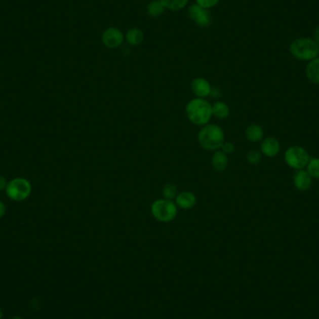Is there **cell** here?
I'll return each instance as SVG.
<instances>
[{
  "label": "cell",
  "mask_w": 319,
  "mask_h": 319,
  "mask_svg": "<svg viewBox=\"0 0 319 319\" xmlns=\"http://www.w3.org/2000/svg\"><path fill=\"white\" fill-rule=\"evenodd\" d=\"M150 211L156 220L163 223H168L177 218V207L176 203L164 198L153 202Z\"/></svg>",
  "instance_id": "277c9868"
},
{
  "label": "cell",
  "mask_w": 319,
  "mask_h": 319,
  "mask_svg": "<svg viewBox=\"0 0 319 319\" xmlns=\"http://www.w3.org/2000/svg\"><path fill=\"white\" fill-rule=\"evenodd\" d=\"M310 157L306 149L301 147L293 146L288 148L285 152V161L287 165L296 170H301L307 166Z\"/></svg>",
  "instance_id": "8992f818"
},
{
  "label": "cell",
  "mask_w": 319,
  "mask_h": 319,
  "mask_svg": "<svg viewBox=\"0 0 319 319\" xmlns=\"http://www.w3.org/2000/svg\"><path fill=\"white\" fill-rule=\"evenodd\" d=\"M196 4L199 6L203 7L205 9H209L212 7L216 6L219 2V0H196Z\"/></svg>",
  "instance_id": "603a6c76"
},
{
  "label": "cell",
  "mask_w": 319,
  "mask_h": 319,
  "mask_svg": "<svg viewBox=\"0 0 319 319\" xmlns=\"http://www.w3.org/2000/svg\"><path fill=\"white\" fill-rule=\"evenodd\" d=\"M5 190L8 197L12 201H24L31 194L32 186L26 178L16 177L8 182Z\"/></svg>",
  "instance_id": "5b68a950"
},
{
  "label": "cell",
  "mask_w": 319,
  "mask_h": 319,
  "mask_svg": "<svg viewBox=\"0 0 319 319\" xmlns=\"http://www.w3.org/2000/svg\"><path fill=\"white\" fill-rule=\"evenodd\" d=\"M165 10L166 8L161 0H152L147 7L148 15L151 17H159L165 12Z\"/></svg>",
  "instance_id": "ac0fdd59"
},
{
  "label": "cell",
  "mask_w": 319,
  "mask_h": 319,
  "mask_svg": "<svg viewBox=\"0 0 319 319\" xmlns=\"http://www.w3.org/2000/svg\"><path fill=\"white\" fill-rule=\"evenodd\" d=\"M7 185H8V182H7L6 178L3 176H0V191L6 189Z\"/></svg>",
  "instance_id": "484cf974"
},
{
  "label": "cell",
  "mask_w": 319,
  "mask_h": 319,
  "mask_svg": "<svg viewBox=\"0 0 319 319\" xmlns=\"http://www.w3.org/2000/svg\"><path fill=\"white\" fill-rule=\"evenodd\" d=\"M125 38L132 46H137L144 41V33L139 28H131L127 31Z\"/></svg>",
  "instance_id": "e0dca14e"
},
{
  "label": "cell",
  "mask_w": 319,
  "mask_h": 319,
  "mask_svg": "<svg viewBox=\"0 0 319 319\" xmlns=\"http://www.w3.org/2000/svg\"><path fill=\"white\" fill-rule=\"evenodd\" d=\"M7 208L6 206L4 205L3 202L0 201V219L3 218L6 215Z\"/></svg>",
  "instance_id": "4316f807"
},
{
  "label": "cell",
  "mask_w": 319,
  "mask_h": 319,
  "mask_svg": "<svg viewBox=\"0 0 319 319\" xmlns=\"http://www.w3.org/2000/svg\"><path fill=\"white\" fill-rule=\"evenodd\" d=\"M318 54H319V48H318Z\"/></svg>",
  "instance_id": "4dcf8cb0"
},
{
  "label": "cell",
  "mask_w": 319,
  "mask_h": 319,
  "mask_svg": "<svg viewBox=\"0 0 319 319\" xmlns=\"http://www.w3.org/2000/svg\"><path fill=\"white\" fill-rule=\"evenodd\" d=\"M197 138L202 148L207 151H217L225 142L224 131L219 125L208 124L202 126Z\"/></svg>",
  "instance_id": "7a4b0ae2"
},
{
  "label": "cell",
  "mask_w": 319,
  "mask_h": 319,
  "mask_svg": "<svg viewBox=\"0 0 319 319\" xmlns=\"http://www.w3.org/2000/svg\"><path fill=\"white\" fill-rule=\"evenodd\" d=\"M306 77L312 83L319 84V58L310 61L305 69Z\"/></svg>",
  "instance_id": "9a60e30c"
},
{
  "label": "cell",
  "mask_w": 319,
  "mask_h": 319,
  "mask_svg": "<svg viewBox=\"0 0 319 319\" xmlns=\"http://www.w3.org/2000/svg\"><path fill=\"white\" fill-rule=\"evenodd\" d=\"M186 115L189 122L197 126L209 124L213 117L212 105L205 98H193L186 106Z\"/></svg>",
  "instance_id": "6da1fadb"
},
{
  "label": "cell",
  "mask_w": 319,
  "mask_h": 319,
  "mask_svg": "<svg viewBox=\"0 0 319 319\" xmlns=\"http://www.w3.org/2000/svg\"><path fill=\"white\" fill-rule=\"evenodd\" d=\"M222 91H221V89L219 88V87H215V88H212V91H211V94H210V96L214 98V99H219L220 97H222Z\"/></svg>",
  "instance_id": "d4e9b609"
},
{
  "label": "cell",
  "mask_w": 319,
  "mask_h": 319,
  "mask_svg": "<svg viewBox=\"0 0 319 319\" xmlns=\"http://www.w3.org/2000/svg\"><path fill=\"white\" fill-rule=\"evenodd\" d=\"M197 198L194 193L190 191H182L178 193L176 198V205L177 207L184 209V210H189L196 206Z\"/></svg>",
  "instance_id": "8fae6325"
},
{
  "label": "cell",
  "mask_w": 319,
  "mask_h": 319,
  "mask_svg": "<svg viewBox=\"0 0 319 319\" xmlns=\"http://www.w3.org/2000/svg\"><path fill=\"white\" fill-rule=\"evenodd\" d=\"M3 317V311H2V309L0 308V319H2Z\"/></svg>",
  "instance_id": "f1b7e54d"
},
{
  "label": "cell",
  "mask_w": 319,
  "mask_h": 319,
  "mask_svg": "<svg viewBox=\"0 0 319 319\" xmlns=\"http://www.w3.org/2000/svg\"><path fill=\"white\" fill-rule=\"evenodd\" d=\"M12 319H24V318H22V317H19V316H16V317H13V318Z\"/></svg>",
  "instance_id": "f546056e"
},
{
  "label": "cell",
  "mask_w": 319,
  "mask_h": 319,
  "mask_svg": "<svg viewBox=\"0 0 319 319\" xmlns=\"http://www.w3.org/2000/svg\"><path fill=\"white\" fill-rule=\"evenodd\" d=\"M314 42H316L319 46V25L314 30Z\"/></svg>",
  "instance_id": "83f0119b"
},
{
  "label": "cell",
  "mask_w": 319,
  "mask_h": 319,
  "mask_svg": "<svg viewBox=\"0 0 319 319\" xmlns=\"http://www.w3.org/2000/svg\"><path fill=\"white\" fill-rule=\"evenodd\" d=\"M212 112L216 118L224 119L230 115V107L224 102L217 101L212 105Z\"/></svg>",
  "instance_id": "2e32d148"
},
{
  "label": "cell",
  "mask_w": 319,
  "mask_h": 319,
  "mask_svg": "<svg viewBox=\"0 0 319 319\" xmlns=\"http://www.w3.org/2000/svg\"><path fill=\"white\" fill-rule=\"evenodd\" d=\"M313 177L309 175L307 170H299L294 176V186L300 191H305L311 188Z\"/></svg>",
  "instance_id": "30bf717a"
},
{
  "label": "cell",
  "mask_w": 319,
  "mask_h": 319,
  "mask_svg": "<svg viewBox=\"0 0 319 319\" xmlns=\"http://www.w3.org/2000/svg\"><path fill=\"white\" fill-rule=\"evenodd\" d=\"M177 191H178V189L175 184H166L163 189V196L165 199L173 201L174 199L177 198V194H178Z\"/></svg>",
  "instance_id": "ffe728a7"
},
{
  "label": "cell",
  "mask_w": 319,
  "mask_h": 319,
  "mask_svg": "<svg viewBox=\"0 0 319 319\" xmlns=\"http://www.w3.org/2000/svg\"><path fill=\"white\" fill-rule=\"evenodd\" d=\"M189 16L195 24L200 26H207L211 23V15L207 9L199 6L198 4H192L189 7Z\"/></svg>",
  "instance_id": "ba28073f"
},
{
  "label": "cell",
  "mask_w": 319,
  "mask_h": 319,
  "mask_svg": "<svg viewBox=\"0 0 319 319\" xmlns=\"http://www.w3.org/2000/svg\"><path fill=\"white\" fill-rule=\"evenodd\" d=\"M166 9L171 11H179L187 6L189 0H161Z\"/></svg>",
  "instance_id": "d6986e66"
},
{
  "label": "cell",
  "mask_w": 319,
  "mask_h": 319,
  "mask_svg": "<svg viewBox=\"0 0 319 319\" xmlns=\"http://www.w3.org/2000/svg\"><path fill=\"white\" fill-rule=\"evenodd\" d=\"M220 148H221V151H223L227 155L233 153L235 151V146L231 142H224Z\"/></svg>",
  "instance_id": "cb8c5ba5"
},
{
  "label": "cell",
  "mask_w": 319,
  "mask_h": 319,
  "mask_svg": "<svg viewBox=\"0 0 319 319\" xmlns=\"http://www.w3.org/2000/svg\"><path fill=\"white\" fill-rule=\"evenodd\" d=\"M307 172L313 178L319 179V158H312L309 160Z\"/></svg>",
  "instance_id": "44dd1931"
},
{
  "label": "cell",
  "mask_w": 319,
  "mask_h": 319,
  "mask_svg": "<svg viewBox=\"0 0 319 319\" xmlns=\"http://www.w3.org/2000/svg\"><path fill=\"white\" fill-rule=\"evenodd\" d=\"M264 136L262 127L258 124L249 125L246 130V137L248 141L252 143H258L261 141Z\"/></svg>",
  "instance_id": "5bb4252c"
},
{
  "label": "cell",
  "mask_w": 319,
  "mask_h": 319,
  "mask_svg": "<svg viewBox=\"0 0 319 319\" xmlns=\"http://www.w3.org/2000/svg\"><path fill=\"white\" fill-rule=\"evenodd\" d=\"M260 150L262 154H264L267 157L272 158L276 156L280 151V144L277 139L274 137H267L260 145Z\"/></svg>",
  "instance_id": "7c38bea8"
},
{
  "label": "cell",
  "mask_w": 319,
  "mask_h": 319,
  "mask_svg": "<svg viewBox=\"0 0 319 319\" xmlns=\"http://www.w3.org/2000/svg\"><path fill=\"white\" fill-rule=\"evenodd\" d=\"M191 90L197 98H206L210 96L212 86L206 78L196 77L191 83Z\"/></svg>",
  "instance_id": "9c48e42d"
},
{
  "label": "cell",
  "mask_w": 319,
  "mask_h": 319,
  "mask_svg": "<svg viewBox=\"0 0 319 319\" xmlns=\"http://www.w3.org/2000/svg\"><path fill=\"white\" fill-rule=\"evenodd\" d=\"M124 33L116 27H109L104 31L102 35V42L106 47L116 49L124 43Z\"/></svg>",
  "instance_id": "52a82bcc"
},
{
  "label": "cell",
  "mask_w": 319,
  "mask_h": 319,
  "mask_svg": "<svg viewBox=\"0 0 319 319\" xmlns=\"http://www.w3.org/2000/svg\"><path fill=\"white\" fill-rule=\"evenodd\" d=\"M247 160L250 165H257L261 161V154L259 150H250L247 155Z\"/></svg>",
  "instance_id": "7402d4cb"
},
{
  "label": "cell",
  "mask_w": 319,
  "mask_h": 319,
  "mask_svg": "<svg viewBox=\"0 0 319 319\" xmlns=\"http://www.w3.org/2000/svg\"><path fill=\"white\" fill-rule=\"evenodd\" d=\"M213 169L217 172H223L228 167L229 159L228 155L221 150H217L213 154L211 158Z\"/></svg>",
  "instance_id": "4fadbf2b"
},
{
  "label": "cell",
  "mask_w": 319,
  "mask_h": 319,
  "mask_svg": "<svg viewBox=\"0 0 319 319\" xmlns=\"http://www.w3.org/2000/svg\"><path fill=\"white\" fill-rule=\"evenodd\" d=\"M317 43L311 38H298L290 44V53L301 61H312L318 55Z\"/></svg>",
  "instance_id": "3957f363"
}]
</instances>
